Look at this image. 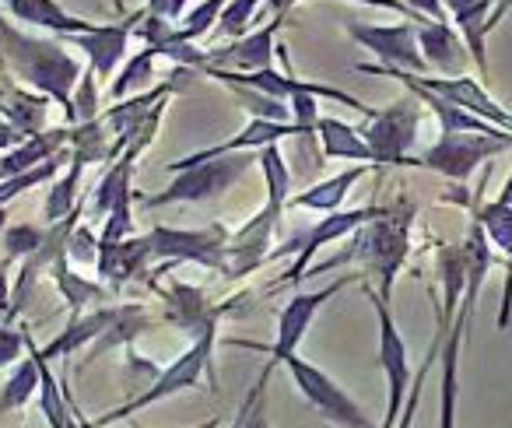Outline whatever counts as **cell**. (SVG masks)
I'll return each instance as SVG.
<instances>
[{"label":"cell","mask_w":512,"mask_h":428,"mask_svg":"<svg viewBox=\"0 0 512 428\" xmlns=\"http://www.w3.org/2000/svg\"><path fill=\"white\" fill-rule=\"evenodd\" d=\"M449 11V22L463 36L470 50V60L481 74H488V53H484V39H488V22H491V0H442Z\"/></svg>","instance_id":"ffe728a7"},{"label":"cell","mask_w":512,"mask_h":428,"mask_svg":"<svg viewBox=\"0 0 512 428\" xmlns=\"http://www.w3.org/2000/svg\"><path fill=\"white\" fill-rule=\"evenodd\" d=\"M288 207L285 197H271L267 193L264 207L242 225L235 236H228V246H225V278H246L253 274L256 267L271 260V239L281 225V211Z\"/></svg>","instance_id":"30bf717a"},{"label":"cell","mask_w":512,"mask_h":428,"mask_svg":"<svg viewBox=\"0 0 512 428\" xmlns=\"http://www.w3.org/2000/svg\"><path fill=\"white\" fill-rule=\"evenodd\" d=\"M411 81L421 88H428L432 95H439V99L453 102V106L467 109V113L481 116V120L495 123V127H502L512 134V113L502 106V102L491 99V95L484 92L481 81L470 78V74H453V78H446V74H411Z\"/></svg>","instance_id":"4fadbf2b"},{"label":"cell","mask_w":512,"mask_h":428,"mask_svg":"<svg viewBox=\"0 0 512 428\" xmlns=\"http://www.w3.org/2000/svg\"><path fill=\"white\" fill-rule=\"evenodd\" d=\"M285 369H288V376H292L295 390H299L302 397L313 404V411H320L327 421H334V425H341V428H376L369 421V414L351 400V393L341 390V383H334L320 365L306 362L299 351H295L292 358H285Z\"/></svg>","instance_id":"ba28073f"},{"label":"cell","mask_w":512,"mask_h":428,"mask_svg":"<svg viewBox=\"0 0 512 428\" xmlns=\"http://www.w3.org/2000/svg\"><path fill=\"white\" fill-rule=\"evenodd\" d=\"M411 222H414V207L407 200L393 207H383L379 218H372L369 225H362L358 232H351V243L344 253H337L334 260H323V264L309 267L306 278L323 274L330 267H341L348 260H358L369 274L379 278V295L390 302L393 281H397L400 267H404L407 253H411Z\"/></svg>","instance_id":"7a4b0ae2"},{"label":"cell","mask_w":512,"mask_h":428,"mask_svg":"<svg viewBox=\"0 0 512 428\" xmlns=\"http://www.w3.org/2000/svg\"><path fill=\"white\" fill-rule=\"evenodd\" d=\"M372 309H376L379 320V365H383L386 376V390H390V400H386V418L379 428H393L404 414V404L411 397V358H407V341L404 334L397 330V320H393L390 302L383 299L379 292H369Z\"/></svg>","instance_id":"52a82bcc"},{"label":"cell","mask_w":512,"mask_h":428,"mask_svg":"<svg viewBox=\"0 0 512 428\" xmlns=\"http://www.w3.org/2000/svg\"><path fill=\"white\" fill-rule=\"evenodd\" d=\"M130 204H134V197L120 200V204L109 211V222H106V229H102L99 243H123V239L134 236V214H130Z\"/></svg>","instance_id":"8d00e7d4"},{"label":"cell","mask_w":512,"mask_h":428,"mask_svg":"<svg viewBox=\"0 0 512 428\" xmlns=\"http://www.w3.org/2000/svg\"><path fill=\"white\" fill-rule=\"evenodd\" d=\"M281 25H285V18L274 15L264 29H256V32H249V36L235 39L232 46L211 50L207 53V67H221V71H239V74L267 71V67L274 64V36L281 32Z\"/></svg>","instance_id":"2e32d148"},{"label":"cell","mask_w":512,"mask_h":428,"mask_svg":"<svg viewBox=\"0 0 512 428\" xmlns=\"http://www.w3.org/2000/svg\"><path fill=\"white\" fill-rule=\"evenodd\" d=\"M67 260L71 264H99V239L92 236L88 225H74L67 236Z\"/></svg>","instance_id":"d590c367"},{"label":"cell","mask_w":512,"mask_h":428,"mask_svg":"<svg viewBox=\"0 0 512 428\" xmlns=\"http://www.w3.org/2000/svg\"><path fill=\"white\" fill-rule=\"evenodd\" d=\"M365 165H355V169L341 172V176L334 179H323V183L309 186L306 193H295V197H288V207H309V211H341L344 197L351 193V186L358 183V179L365 176Z\"/></svg>","instance_id":"83f0119b"},{"label":"cell","mask_w":512,"mask_h":428,"mask_svg":"<svg viewBox=\"0 0 512 428\" xmlns=\"http://www.w3.org/2000/svg\"><path fill=\"white\" fill-rule=\"evenodd\" d=\"M0 64L11 74L32 85L39 95H46L50 102H57L67 116V127L78 123L74 113V88L81 81V64L64 50L60 39H39L29 32L15 29L8 18L0 15Z\"/></svg>","instance_id":"6da1fadb"},{"label":"cell","mask_w":512,"mask_h":428,"mask_svg":"<svg viewBox=\"0 0 512 428\" xmlns=\"http://www.w3.org/2000/svg\"><path fill=\"white\" fill-rule=\"evenodd\" d=\"M67 144H71V127H46V130H39V134L25 137L18 148L0 155V179L22 176V172L50 162V158H57Z\"/></svg>","instance_id":"ac0fdd59"},{"label":"cell","mask_w":512,"mask_h":428,"mask_svg":"<svg viewBox=\"0 0 512 428\" xmlns=\"http://www.w3.org/2000/svg\"><path fill=\"white\" fill-rule=\"evenodd\" d=\"M169 95H172V81H165V85L148 88V92L134 95V99H123V102H116V106H109L102 120H106V127L113 130V141H120L123 148H127V141L137 130V123H141L144 116L158 106V102L169 99Z\"/></svg>","instance_id":"d4e9b609"},{"label":"cell","mask_w":512,"mask_h":428,"mask_svg":"<svg viewBox=\"0 0 512 428\" xmlns=\"http://www.w3.org/2000/svg\"><path fill=\"white\" fill-rule=\"evenodd\" d=\"M81 172H85V162H81L78 155L71 151V162H67L64 176L53 179V190L50 197H46V222L57 225L64 222V218H71L74 211H78V183H81Z\"/></svg>","instance_id":"f546056e"},{"label":"cell","mask_w":512,"mask_h":428,"mask_svg":"<svg viewBox=\"0 0 512 428\" xmlns=\"http://www.w3.org/2000/svg\"><path fill=\"white\" fill-rule=\"evenodd\" d=\"M46 243V232L36 229V225H8L4 229V250H8V260H25Z\"/></svg>","instance_id":"e575fe53"},{"label":"cell","mask_w":512,"mask_h":428,"mask_svg":"<svg viewBox=\"0 0 512 428\" xmlns=\"http://www.w3.org/2000/svg\"><path fill=\"white\" fill-rule=\"evenodd\" d=\"M214 344H218V323H211L204 334L193 337L190 348H186L183 355H179L176 362L169 365V369L158 372V376L151 379V383L144 386L137 397H130L127 404H120L116 411L102 414L99 425L106 428V425H113V421H120V418H130L134 411H144V407H151V404H162V400H169V397H176V393L197 386L200 376H204V372H211Z\"/></svg>","instance_id":"3957f363"},{"label":"cell","mask_w":512,"mask_h":428,"mask_svg":"<svg viewBox=\"0 0 512 428\" xmlns=\"http://www.w3.org/2000/svg\"><path fill=\"white\" fill-rule=\"evenodd\" d=\"M50 278L57 281L60 295L67 299L71 313H81V309H85L88 302H99L102 295H106V292H102V285H92V281H85L81 274H74V271H71V260H67V250L57 257V264H53Z\"/></svg>","instance_id":"4dcf8cb0"},{"label":"cell","mask_w":512,"mask_h":428,"mask_svg":"<svg viewBox=\"0 0 512 428\" xmlns=\"http://www.w3.org/2000/svg\"><path fill=\"white\" fill-rule=\"evenodd\" d=\"M260 4H264V0H228L218 25H214V32L232 36V39L249 36V25H253V15L260 11Z\"/></svg>","instance_id":"836d02e7"},{"label":"cell","mask_w":512,"mask_h":428,"mask_svg":"<svg viewBox=\"0 0 512 428\" xmlns=\"http://www.w3.org/2000/svg\"><path fill=\"white\" fill-rule=\"evenodd\" d=\"M162 295H165V320L176 323V327L186 330L190 337L204 334L211 323H218V309H211V302L204 299L200 288L172 281L169 292L162 288Z\"/></svg>","instance_id":"7402d4cb"},{"label":"cell","mask_w":512,"mask_h":428,"mask_svg":"<svg viewBox=\"0 0 512 428\" xmlns=\"http://www.w3.org/2000/svg\"><path fill=\"white\" fill-rule=\"evenodd\" d=\"M512 148V134H442L425 155L418 158L425 169L439 172V176L453 179V183H467L470 172L484 162V158H495L498 151Z\"/></svg>","instance_id":"9c48e42d"},{"label":"cell","mask_w":512,"mask_h":428,"mask_svg":"<svg viewBox=\"0 0 512 428\" xmlns=\"http://www.w3.org/2000/svg\"><path fill=\"white\" fill-rule=\"evenodd\" d=\"M151 250L155 257L179 264V260H193V264L207 267V271H225V246H228V232L221 225L211 229H155L148 232Z\"/></svg>","instance_id":"8fae6325"},{"label":"cell","mask_w":512,"mask_h":428,"mask_svg":"<svg viewBox=\"0 0 512 428\" xmlns=\"http://www.w3.org/2000/svg\"><path fill=\"white\" fill-rule=\"evenodd\" d=\"M418 95H404L393 106L376 109L369 116V127L362 130L365 144L372 151V162L376 165H421L418 158H407L418 141Z\"/></svg>","instance_id":"8992f818"},{"label":"cell","mask_w":512,"mask_h":428,"mask_svg":"<svg viewBox=\"0 0 512 428\" xmlns=\"http://www.w3.org/2000/svg\"><path fill=\"white\" fill-rule=\"evenodd\" d=\"M155 60H158V50L155 46H144V50H137L134 57L123 64V71H120V78L109 85V95H113L116 102H123L127 99V92L134 85H141V81H148L151 78V71H155Z\"/></svg>","instance_id":"1f68e13d"},{"label":"cell","mask_w":512,"mask_h":428,"mask_svg":"<svg viewBox=\"0 0 512 428\" xmlns=\"http://www.w3.org/2000/svg\"><path fill=\"white\" fill-rule=\"evenodd\" d=\"M11 260H4L0 264V313H8L11 309V274H8Z\"/></svg>","instance_id":"7bdbcfd3"},{"label":"cell","mask_w":512,"mask_h":428,"mask_svg":"<svg viewBox=\"0 0 512 428\" xmlns=\"http://www.w3.org/2000/svg\"><path fill=\"white\" fill-rule=\"evenodd\" d=\"M316 137H320V144H323V155L351 158V162H372V151H369V144H365L362 130L351 127V123H344V120H337V116H320V123H316Z\"/></svg>","instance_id":"4316f807"},{"label":"cell","mask_w":512,"mask_h":428,"mask_svg":"<svg viewBox=\"0 0 512 428\" xmlns=\"http://www.w3.org/2000/svg\"><path fill=\"white\" fill-rule=\"evenodd\" d=\"M113 8H116V11H123V0H113Z\"/></svg>","instance_id":"c3c4849f"},{"label":"cell","mask_w":512,"mask_h":428,"mask_svg":"<svg viewBox=\"0 0 512 428\" xmlns=\"http://www.w3.org/2000/svg\"><path fill=\"white\" fill-rule=\"evenodd\" d=\"M271 372H274V362L267 365L264 372H260V379H256V386H253V390H249V397L242 400V407H239V411H235V421H232V425H228V428H242V421H246V414H249V407H253V400L267 390V379H271Z\"/></svg>","instance_id":"f35d334b"},{"label":"cell","mask_w":512,"mask_h":428,"mask_svg":"<svg viewBox=\"0 0 512 428\" xmlns=\"http://www.w3.org/2000/svg\"><path fill=\"white\" fill-rule=\"evenodd\" d=\"M25 130H18L15 123L8 120V116H0V151H11V148H18V144L25 141Z\"/></svg>","instance_id":"60d3db41"},{"label":"cell","mask_w":512,"mask_h":428,"mask_svg":"<svg viewBox=\"0 0 512 428\" xmlns=\"http://www.w3.org/2000/svg\"><path fill=\"white\" fill-rule=\"evenodd\" d=\"M418 15H425V18H432V22H449V11H446V4L442 0H407Z\"/></svg>","instance_id":"ab89813d"},{"label":"cell","mask_w":512,"mask_h":428,"mask_svg":"<svg viewBox=\"0 0 512 428\" xmlns=\"http://www.w3.org/2000/svg\"><path fill=\"white\" fill-rule=\"evenodd\" d=\"M498 200H505V204H512V172H509V179H505V186H502V193H498Z\"/></svg>","instance_id":"bcb514c9"},{"label":"cell","mask_w":512,"mask_h":428,"mask_svg":"<svg viewBox=\"0 0 512 428\" xmlns=\"http://www.w3.org/2000/svg\"><path fill=\"white\" fill-rule=\"evenodd\" d=\"M474 309L463 306L460 316L453 320L446 334V344H442V418L439 428H456V365H460V344H463V330H467V320Z\"/></svg>","instance_id":"484cf974"},{"label":"cell","mask_w":512,"mask_h":428,"mask_svg":"<svg viewBox=\"0 0 512 428\" xmlns=\"http://www.w3.org/2000/svg\"><path fill=\"white\" fill-rule=\"evenodd\" d=\"M148 260H155V250H151V239L141 236V239H123V243H99V278L106 285L120 288L127 285L134 274H141L148 267Z\"/></svg>","instance_id":"d6986e66"},{"label":"cell","mask_w":512,"mask_h":428,"mask_svg":"<svg viewBox=\"0 0 512 428\" xmlns=\"http://www.w3.org/2000/svg\"><path fill=\"white\" fill-rule=\"evenodd\" d=\"M253 162H256V158L249 155V151H235V155L190 165V169L176 172V179H172L162 193H155V197L144 200V204H148V207H165V204H197V200L221 197V193L232 190V186L246 176Z\"/></svg>","instance_id":"5b68a950"},{"label":"cell","mask_w":512,"mask_h":428,"mask_svg":"<svg viewBox=\"0 0 512 428\" xmlns=\"http://www.w3.org/2000/svg\"><path fill=\"white\" fill-rule=\"evenodd\" d=\"M137 18H141V11H137V15H127L116 25H92V29L81 32V36H67V43L85 50L88 67L95 71V78L109 81V74H113L116 67L123 64V57H127V46L137 29Z\"/></svg>","instance_id":"9a60e30c"},{"label":"cell","mask_w":512,"mask_h":428,"mask_svg":"<svg viewBox=\"0 0 512 428\" xmlns=\"http://www.w3.org/2000/svg\"><path fill=\"white\" fill-rule=\"evenodd\" d=\"M379 214H383V207H379V204H365V207H355V211H330V214H323V222H316L309 232L295 236L288 246H278V250H271V260L295 257L292 267H288V271L281 274V278L274 281L271 288H285V285H299V281H306L309 264H313V257L323 250V246L337 243V239H348L351 232H358L362 225H369L372 218H379Z\"/></svg>","instance_id":"277c9868"},{"label":"cell","mask_w":512,"mask_h":428,"mask_svg":"<svg viewBox=\"0 0 512 428\" xmlns=\"http://www.w3.org/2000/svg\"><path fill=\"white\" fill-rule=\"evenodd\" d=\"M260 397H264V393H260ZM260 397L253 400V407H249L242 428H271V421H267V411H264V404H260Z\"/></svg>","instance_id":"b9f144b4"},{"label":"cell","mask_w":512,"mask_h":428,"mask_svg":"<svg viewBox=\"0 0 512 428\" xmlns=\"http://www.w3.org/2000/svg\"><path fill=\"white\" fill-rule=\"evenodd\" d=\"M113 316H116V309H95V313H74L71 316V323H67L64 330H60V337H53L46 348H39L43 351V358L46 362H53V358H67V355H74V351L81 348V344H92L95 337H102L109 327H113Z\"/></svg>","instance_id":"603a6c76"},{"label":"cell","mask_w":512,"mask_h":428,"mask_svg":"<svg viewBox=\"0 0 512 428\" xmlns=\"http://www.w3.org/2000/svg\"><path fill=\"white\" fill-rule=\"evenodd\" d=\"M418 25V46H421V57H425L428 71H439L446 78L453 74H463L470 60V50L463 43V36L453 29V22H432V18H421Z\"/></svg>","instance_id":"e0dca14e"},{"label":"cell","mask_w":512,"mask_h":428,"mask_svg":"<svg viewBox=\"0 0 512 428\" xmlns=\"http://www.w3.org/2000/svg\"><path fill=\"white\" fill-rule=\"evenodd\" d=\"M148 15H155V18H169V11H172V0H148Z\"/></svg>","instance_id":"ee69618b"},{"label":"cell","mask_w":512,"mask_h":428,"mask_svg":"<svg viewBox=\"0 0 512 428\" xmlns=\"http://www.w3.org/2000/svg\"><path fill=\"white\" fill-rule=\"evenodd\" d=\"M25 351H29V358L15 362L8 383H4V390H0V414L18 411V407H25L32 397H39V386H43V365H39V348L32 344L29 330H25Z\"/></svg>","instance_id":"cb8c5ba5"},{"label":"cell","mask_w":512,"mask_h":428,"mask_svg":"<svg viewBox=\"0 0 512 428\" xmlns=\"http://www.w3.org/2000/svg\"><path fill=\"white\" fill-rule=\"evenodd\" d=\"M137 158H141L137 151L123 148L120 162L109 165V172L99 179V186H95V193H92V214H109L116 204H120V200L134 197V186H130V172H134Z\"/></svg>","instance_id":"f1b7e54d"},{"label":"cell","mask_w":512,"mask_h":428,"mask_svg":"<svg viewBox=\"0 0 512 428\" xmlns=\"http://www.w3.org/2000/svg\"><path fill=\"white\" fill-rule=\"evenodd\" d=\"M348 36L362 43L369 53H376L383 67H400L411 74H428V64L418 46V25H348Z\"/></svg>","instance_id":"7c38bea8"},{"label":"cell","mask_w":512,"mask_h":428,"mask_svg":"<svg viewBox=\"0 0 512 428\" xmlns=\"http://www.w3.org/2000/svg\"><path fill=\"white\" fill-rule=\"evenodd\" d=\"M22 351H25V330L0 327V369L22 362Z\"/></svg>","instance_id":"74e56055"},{"label":"cell","mask_w":512,"mask_h":428,"mask_svg":"<svg viewBox=\"0 0 512 428\" xmlns=\"http://www.w3.org/2000/svg\"><path fill=\"white\" fill-rule=\"evenodd\" d=\"M4 229H8V207H0V236H4Z\"/></svg>","instance_id":"7dc6e473"},{"label":"cell","mask_w":512,"mask_h":428,"mask_svg":"<svg viewBox=\"0 0 512 428\" xmlns=\"http://www.w3.org/2000/svg\"><path fill=\"white\" fill-rule=\"evenodd\" d=\"M232 88V95L242 102V106L249 109V113L256 116V120H278V123H295L292 120V106L281 99H271V95L264 92H253V88H242V85H228Z\"/></svg>","instance_id":"d6a6232c"},{"label":"cell","mask_w":512,"mask_h":428,"mask_svg":"<svg viewBox=\"0 0 512 428\" xmlns=\"http://www.w3.org/2000/svg\"><path fill=\"white\" fill-rule=\"evenodd\" d=\"M348 281H334V285H323L320 292H299L278 316V337L267 351H271L274 365H285V358H292L299 351V344L306 341V330L313 327V316L330 295H337Z\"/></svg>","instance_id":"5bb4252c"},{"label":"cell","mask_w":512,"mask_h":428,"mask_svg":"<svg viewBox=\"0 0 512 428\" xmlns=\"http://www.w3.org/2000/svg\"><path fill=\"white\" fill-rule=\"evenodd\" d=\"M264 4H271L274 15H278V18H288V11L295 8V0H264Z\"/></svg>","instance_id":"f6af8a7d"},{"label":"cell","mask_w":512,"mask_h":428,"mask_svg":"<svg viewBox=\"0 0 512 428\" xmlns=\"http://www.w3.org/2000/svg\"><path fill=\"white\" fill-rule=\"evenodd\" d=\"M0 4H4L8 15L18 18L22 25H36V29H46L60 39L81 36V32H88L95 25V22H88V18L67 15L57 0H0Z\"/></svg>","instance_id":"44dd1931"}]
</instances>
